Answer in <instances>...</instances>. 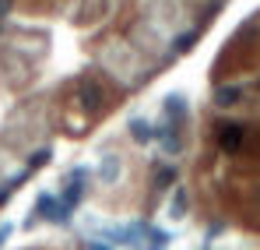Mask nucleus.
Masks as SVG:
<instances>
[{"mask_svg": "<svg viewBox=\"0 0 260 250\" xmlns=\"http://www.w3.org/2000/svg\"><path fill=\"white\" fill-rule=\"evenodd\" d=\"M71 211L63 201H60V194H43L39 201H36V208H32V218H46V222H67L71 218Z\"/></svg>", "mask_w": 260, "mask_h": 250, "instance_id": "obj_1", "label": "nucleus"}, {"mask_svg": "<svg viewBox=\"0 0 260 250\" xmlns=\"http://www.w3.org/2000/svg\"><path fill=\"white\" fill-rule=\"evenodd\" d=\"M85 180H88V173H85V169H78V173H71V180H67V187L60 190V201H63L67 208H78V205H81V194H85Z\"/></svg>", "mask_w": 260, "mask_h": 250, "instance_id": "obj_2", "label": "nucleus"}, {"mask_svg": "<svg viewBox=\"0 0 260 250\" xmlns=\"http://www.w3.org/2000/svg\"><path fill=\"white\" fill-rule=\"evenodd\" d=\"M130 134H134V141H141V145H151V141L158 137V127L151 124V120H141V117H134V120H130Z\"/></svg>", "mask_w": 260, "mask_h": 250, "instance_id": "obj_3", "label": "nucleus"}, {"mask_svg": "<svg viewBox=\"0 0 260 250\" xmlns=\"http://www.w3.org/2000/svg\"><path fill=\"white\" fill-rule=\"evenodd\" d=\"M7 236H11V226H0V243H7Z\"/></svg>", "mask_w": 260, "mask_h": 250, "instance_id": "obj_4", "label": "nucleus"}, {"mask_svg": "<svg viewBox=\"0 0 260 250\" xmlns=\"http://www.w3.org/2000/svg\"><path fill=\"white\" fill-rule=\"evenodd\" d=\"M88 250H109L106 243H88Z\"/></svg>", "mask_w": 260, "mask_h": 250, "instance_id": "obj_5", "label": "nucleus"}, {"mask_svg": "<svg viewBox=\"0 0 260 250\" xmlns=\"http://www.w3.org/2000/svg\"><path fill=\"white\" fill-rule=\"evenodd\" d=\"M11 7V0H0V18H4V11Z\"/></svg>", "mask_w": 260, "mask_h": 250, "instance_id": "obj_6", "label": "nucleus"}]
</instances>
